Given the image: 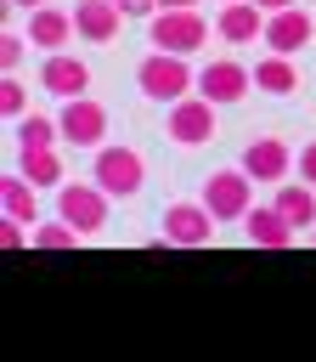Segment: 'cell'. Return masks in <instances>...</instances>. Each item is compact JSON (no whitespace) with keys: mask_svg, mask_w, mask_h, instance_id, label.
Masks as SVG:
<instances>
[{"mask_svg":"<svg viewBox=\"0 0 316 362\" xmlns=\"http://www.w3.org/2000/svg\"><path fill=\"white\" fill-rule=\"evenodd\" d=\"M135 85H141V96H152V102H181L186 90H198V74L186 68V57L181 51H152V57H141V68H135Z\"/></svg>","mask_w":316,"mask_h":362,"instance_id":"6da1fadb","label":"cell"},{"mask_svg":"<svg viewBox=\"0 0 316 362\" xmlns=\"http://www.w3.org/2000/svg\"><path fill=\"white\" fill-rule=\"evenodd\" d=\"M90 181H96L102 192H113V198H135V192L147 187V158H141L135 147H124V141H107V147H96Z\"/></svg>","mask_w":316,"mask_h":362,"instance_id":"7a4b0ae2","label":"cell"},{"mask_svg":"<svg viewBox=\"0 0 316 362\" xmlns=\"http://www.w3.org/2000/svg\"><path fill=\"white\" fill-rule=\"evenodd\" d=\"M203 45H209V23L198 17V6H164V11H152V51L192 57Z\"/></svg>","mask_w":316,"mask_h":362,"instance_id":"3957f363","label":"cell"},{"mask_svg":"<svg viewBox=\"0 0 316 362\" xmlns=\"http://www.w3.org/2000/svg\"><path fill=\"white\" fill-rule=\"evenodd\" d=\"M254 175L237 164V170H214L209 181H203V204L214 209V221H243L248 209H254Z\"/></svg>","mask_w":316,"mask_h":362,"instance_id":"277c9868","label":"cell"},{"mask_svg":"<svg viewBox=\"0 0 316 362\" xmlns=\"http://www.w3.org/2000/svg\"><path fill=\"white\" fill-rule=\"evenodd\" d=\"M107 198H113V192H102L96 181H62V187H56V215L73 221V226L90 238V232L107 226Z\"/></svg>","mask_w":316,"mask_h":362,"instance_id":"5b68a950","label":"cell"},{"mask_svg":"<svg viewBox=\"0 0 316 362\" xmlns=\"http://www.w3.org/2000/svg\"><path fill=\"white\" fill-rule=\"evenodd\" d=\"M198 90H203L214 107H231V102H243V96L254 90V68H243L237 57H214V62L198 68Z\"/></svg>","mask_w":316,"mask_h":362,"instance_id":"8992f818","label":"cell"},{"mask_svg":"<svg viewBox=\"0 0 316 362\" xmlns=\"http://www.w3.org/2000/svg\"><path fill=\"white\" fill-rule=\"evenodd\" d=\"M169 141L175 147H209L214 141V102L203 90L169 102Z\"/></svg>","mask_w":316,"mask_h":362,"instance_id":"52a82bcc","label":"cell"},{"mask_svg":"<svg viewBox=\"0 0 316 362\" xmlns=\"http://www.w3.org/2000/svg\"><path fill=\"white\" fill-rule=\"evenodd\" d=\"M56 124H62V141H68V147H96V141H107V107H102L96 96H68L62 113H56Z\"/></svg>","mask_w":316,"mask_h":362,"instance_id":"ba28073f","label":"cell"},{"mask_svg":"<svg viewBox=\"0 0 316 362\" xmlns=\"http://www.w3.org/2000/svg\"><path fill=\"white\" fill-rule=\"evenodd\" d=\"M293 164H299V158H293V147H288V141H276V136H254V141L243 147V170H248L260 187H282Z\"/></svg>","mask_w":316,"mask_h":362,"instance_id":"9c48e42d","label":"cell"},{"mask_svg":"<svg viewBox=\"0 0 316 362\" xmlns=\"http://www.w3.org/2000/svg\"><path fill=\"white\" fill-rule=\"evenodd\" d=\"M164 238L175 249H203L214 238V209L209 204H169L164 209Z\"/></svg>","mask_w":316,"mask_h":362,"instance_id":"30bf717a","label":"cell"},{"mask_svg":"<svg viewBox=\"0 0 316 362\" xmlns=\"http://www.w3.org/2000/svg\"><path fill=\"white\" fill-rule=\"evenodd\" d=\"M214 28H220L226 45H254V40H265V6H254V0H226L220 17H214Z\"/></svg>","mask_w":316,"mask_h":362,"instance_id":"8fae6325","label":"cell"},{"mask_svg":"<svg viewBox=\"0 0 316 362\" xmlns=\"http://www.w3.org/2000/svg\"><path fill=\"white\" fill-rule=\"evenodd\" d=\"M305 40H310V11H305V6H282V11L265 17V51L293 57Z\"/></svg>","mask_w":316,"mask_h":362,"instance_id":"7c38bea8","label":"cell"},{"mask_svg":"<svg viewBox=\"0 0 316 362\" xmlns=\"http://www.w3.org/2000/svg\"><path fill=\"white\" fill-rule=\"evenodd\" d=\"M73 34H79V28H73V11H62V6H51V0L28 11V40H34L40 51H62Z\"/></svg>","mask_w":316,"mask_h":362,"instance_id":"4fadbf2b","label":"cell"},{"mask_svg":"<svg viewBox=\"0 0 316 362\" xmlns=\"http://www.w3.org/2000/svg\"><path fill=\"white\" fill-rule=\"evenodd\" d=\"M40 85L51 90V96H85V85H90V68L79 62V57H68V51H51L45 57V68H40Z\"/></svg>","mask_w":316,"mask_h":362,"instance_id":"5bb4252c","label":"cell"},{"mask_svg":"<svg viewBox=\"0 0 316 362\" xmlns=\"http://www.w3.org/2000/svg\"><path fill=\"white\" fill-rule=\"evenodd\" d=\"M119 23H124V11H119L113 0H79V6H73V28H79V40L107 45V40L119 34Z\"/></svg>","mask_w":316,"mask_h":362,"instance_id":"9a60e30c","label":"cell"},{"mask_svg":"<svg viewBox=\"0 0 316 362\" xmlns=\"http://www.w3.org/2000/svg\"><path fill=\"white\" fill-rule=\"evenodd\" d=\"M254 90H265V96H293V90H299V68H293V57L265 51V57L254 62Z\"/></svg>","mask_w":316,"mask_h":362,"instance_id":"2e32d148","label":"cell"},{"mask_svg":"<svg viewBox=\"0 0 316 362\" xmlns=\"http://www.w3.org/2000/svg\"><path fill=\"white\" fill-rule=\"evenodd\" d=\"M34 181L23 175V170H11V175H0V215H11V221H23V226H34V215H40V204H34Z\"/></svg>","mask_w":316,"mask_h":362,"instance_id":"e0dca14e","label":"cell"},{"mask_svg":"<svg viewBox=\"0 0 316 362\" xmlns=\"http://www.w3.org/2000/svg\"><path fill=\"white\" fill-rule=\"evenodd\" d=\"M243 226H248V238H254L260 249H288V243H293V226H288V215H282L276 204L248 209V215H243Z\"/></svg>","mask_w":316,"mask_h":362,"instance_id":"ac0fdd59","label":"cell"},{"mask_svg":"<svg viewBox=\"0 0 316 362\" xmlns=\"http://www.w3.org/2000/svg\"><path fill=\"white\" fill-rule=\"evenodd\" d=\"M17 170H23L34 187H62V181H68L56 147H17Z\"/></svg>","mask_w":316,"mask_h":362,"instance_id":"d6986e66","label":"cell"},{"mask_svg":"<svg viewBox=\"0 0 316 362\" xmlns=\"http://www.w3.org/2000/svg\"><path fill=\"white\" fill-rule=\"evenodd\" d=\"M271 204L288 215L293 232H310V226H316V187H310V181H299V187H276Z\"/></svg>","mask_w":316,"mask_h":362,"instance_id":"ffe728a7","label":"cell"},{"mask_svg":"<svg viewBox=\"0 0 316 362\" xmlns=\"http://www.w3.org/2000/svg\"><path fill=\"white\" fill-rule=\"evenodd\" d=\"M85 243V232L73 226V221H51V226H34V249H79Z\"/></svg>","mask_w":316,"mask_h":362,"instance_id":"44dd1931","label":"cell"},{"mask_svg":"<svg viewBox=\"0 0 316 362\" xmlns=\"http://www.w3.org/2000/svg\"><path fill=\"white\" fill-rule=\"evenodd\" d=\"M51 136H62V124H51L45 113H23L17 119V147H51Z\"/></svg>","mask_w":316,"mask_h":362,"instance_id":"7402d4cb","label":"cell"},{"mask_svg":"<svg viewBox=\"0 0 316 362\" xmlns=\"http://www.w3.org/2000/svg\"><path fill=\"white\" fill-rule=\"evenodd\" d=\"M23 113H28V90L6 74V79H0V119H11V124H17Z\"/></svg>","mask_w":316,"mask_h":362,"instance_id":"603a6c76","label":"cell"},{"mask_svg":"<svg viewBox=\"0 0 316 362\" xmlns=\"http://www.w3.org/2000/svg\"><path fill=\"white\" fill-rule=\"evenodd\" d=\"M28 45H34L28 34H0V74H11V68L28 57Z\"/></svg>","mask_w":316,"mask_h":362,"instance_id":"cb8c5ba5","label":"cell"},{"mask_svg":"<svg viewBox=\"0 0 316 362\" xmlns=\"http://www.w3.org/2000/svg\"><path fill=\"white\" fill-rule=\"evenodd\" d=\"M124 17H152V11H164V0H113Z\"/></svg>","mask_w":316,"mask_h":362,"instance_id":"d4e9b609","label":"cell"},{"mask_svg":"<svg viewBox=\"0 0 316 362\" xmlns=\"http://www.w3.org/2000/svg\"><path fill=\"white\" fill-rule=\"evenodd\" d=\"M299 181H310V187H316V141H305V147H299Z\"/></svg>","mask_w":316,"mask_h":362,"instance_id":"484cf974","label":"cell"},{"mask_svg":"<svg viewBox=\"0 0 316 362\" xmlns=\"http://www.w3.org/2000/svg\"><path fill=\"white\" fill-rule=\"evenodd\" d=\"M254 6H265V11H282V6H299V0H254Z\"/></svg>","mask_w":316,"mask_h":362,"instance_id":"4316f807","label":"cell"},{"mask_svg":"<svg viewBox=\"0 0 316 362\" xmlns=\"http://www.w3.org/2000/svg\"><path fill=\"white\" fill-rule=\"evenodd\" d=\"M11 6H23V11H34V6H45V0H11Z\"/></svg>","mask_w":316,"mask_h":362,"instance_id":"83f0119b","label":"cell"},{"mask_svg":"<svg viewBox=\"0 0 316 362\" xmlns=\"http://www.w3.org/2000/svg\"><path fill=\"white\" fill-rule=\"evenodd\" d=\"M164 6H198V0H164Z\"/></svg>","mask_w":316,"mask_h":362,"instance_id":"f1b7e54d","label":"cell"}]
</instances>
